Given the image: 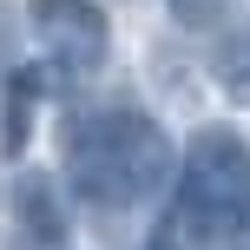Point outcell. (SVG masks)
<instances>
[{
    "label": "cell",
    "instance_id": "obj_2",
    "mask_svg": "<svg viewBox=\"0 0 250 250\" xmlns=\"http://www.w3.org/2000/svg\"><path fill=\"white\" fill-rule=\"evenodd\" d=\"M178 211L171 224L204 244L250 237V145L230 125H198L178 158Z\"/></svg>",
    "mask_w": 250,
    "mask_h": 250
},
{
    "label": "cell",
    "instance_id": "obj_3",
    "mask_svg": "<svg viewBox=\"0 0 250 250\" xmlns=\"http://www.w3.org/2000/svg\"><path fill=\"white\" fill-rule=\"evenodd\" d=\"M26 26H33L40 53L60 73H73V79L99 73L105 53H112V20H105L99 0H33L26 7Z\"/></svg>",
    "mask_w": 250,
    "mask_h": 250
},
{
    "label": "cell",
    "instance_id": "obj_7",
    "mask_svg": "<svg viewBox=\"0 0 250 250\" xmlns=\"http://www.w3.org/2000/svg\"><path fill=\"white\" fill-rule=\"evenodd\" d=\"M165 7H171V20L185 26V33H211V26L230 13V0H165Z\"/></svg>",
    "mask_w": 250,
    "mask_h": 250
},
{
    "label": "cell",
    "instance_id": "obj_1",
    "mask_svg": "<svg viewBox=\"0 0 250 250\" xmlns=\"http://www.w3.org/2000/svg\"><path fill=\"white\" fill-rule=\"evenodd\" d=\"M178 171V151L165 125L138 105H112V112H86L66 138V185L79 191L86 211H132L151 204Z\"/></svg>",
    "mask_w": 250,
    "mask_h": 250
},
{
    "label": "cell",
    "instance_id": "obj_6",
    "mask_svg": "<svg viewBox=\"0 0 250 250\" xmlns=\"http://www.w3.org/2000/svg\"><path fill=\"white\" fill-rule=\"evenodd\" d=\"M26 132H33V73H13L7 79V132H0V145L26 151Z\"/></svg>",
    "mask_w": 250,
    "mask_h": 250
},
{
    "label": "cell",
    "instance_id": "obj_5",
    "mask_svg": "<svg viewBox=\"0 0 250 250\" xmlns=\"http://www.w3.org/2000/svg\"><path fill=\"white\" fill-rule=\"evenodd\" d=\"M211 79H217V92H224L230 105H250V26H237V33L217 40V53H211Z\"/></svg>",
    "mask_w": 250,
    "mask_h": 250
},
{
    "label": "cell",
    "instance_id": "obj_4",
    "mask_svg": "<svg viewBox=\"0 0 250 250\" xmlns=\"http://www.w3.org/2000/svg\"><path fill=\"white\" fill-rule=\"evenodd\" d=\"M13 217H20V230L33 244H60L66 237V211H60V191H53L46 171H20V185H13Z\"/></svg>",
    "mask_w": 250,
    "mask_h": 250
}]
</instances>
